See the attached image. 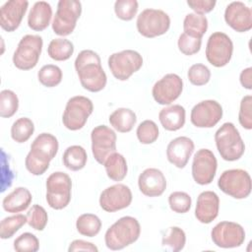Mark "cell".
Masks as SVG:
<instances>
[{
    "mask_svg": "<svg viewBox=\"0 0 252 252\" xmlns=\"http://www.w3.org/2000/svg\"><path fill=\"white\" fill-rule=\"evenodd\" d=\"M75 69L85 90L97 93L106 86V74L101 67V61L96 52L90 49L82 50L76 57Z\"/></svg>",
    "mask_w": 252,
    "mask_h": 252,
    "instance_id": "cell-1",
    "label": "cell"
},
{
    "mask_svg": "<svg viewBox=\"0 0 252 252\" xmlns=\"http://www.w3.org/2000/svg\"><path fill=\"white\" fill-rule=\"evenodd\" d=\"M59 144L50 133L39 134L32 143L31 151L26 157V168L32 175H41L49 167V162L55 158Z\"/></svg>",
    "mask_w": 252,
    "mask_h": 252,
    "instance_id": "cell-2",
    "label": "cell"
},
{
    "mask_svg": "<svg viewBox=\"0 0 252 252\" xmlns=\"http://www.w3.org/2000/svg\"><path fill=\"white\" fill-rule=\"evenodd\" d=\"M141 226L137 219L126 216L116 220L105 232V245L110 250L123 249L138 240Z\"/></svg>",
    "mask_w": 252,
    "mask_h": 252,
    "instance_id": "cell-3",
    "label": "cell"
},
{
    "mask_svg": "<svg viewBox=\"0 0 252 252\" xmlns=\"http://www.w3.org/2000/svg\"><path fill=\"white\" fill-rule=\"evenodd\" d=\"M215 142L219 154L226 161L239 159L245 152L244 142L238 130L231 122L223 123L217 130Z\"/></svg>",
    "mask_w": 252,
    "mask_h": 252,
    "instance_id": "cell-4",
    "label": "cell"
},
{
    "mask_svg": "<svg viewBox=\"0 0 252 252\" xmlns=\"http://www.w3.org/2000/svg\"><path fill=\"white\" fill-rule=\"evenodd\" d=\"M72 180L62 171L51 173L46 179V202L54 210L66 208L71 201Z\"/></svg>",
    "mask_w": 252,
    "mask_h": 252,
    "instance_id": "cell-5",
    "label": "cell"
},
{
    "mask_svg": "<svg viewBox=\"0 0 252 252\" xmlns=\"http://www.w3.org/2000/svg\"><path fill=\"white\" fill-rule=\"evenodd\" d=\"M42 37L36 34H27L19 41L13 55V63L20 70L34 68L39 60L42 50Z\"/></svg>",
    "mask_w": 252,
    "mask_h": 252,
    "instance_id": "cell-6",
    "label": "cell"
},
{
    "mask_svg": "<svg viewBox=\"0 0 252 252\" xmlns=\"http://www.w3.org/2000/svg\"><path fill=\"white\" fill-rule=\"evenodd\" d=\"M218 186L223 193L234 199H245L251 193V177L244 169H227L220 174Z\"/></svg>",
    "mask_w": 252,
    "mask_h": 252,
    "instance_id": "cell-7",
    "label": "cell"
},
{
    "mask_svg": "<svg viewBox=\"0 0 252 252\" xmlns=\"http://www.w3.org/2000/svg\"><path fill=\"white\" fill-rule=\"evenodd\" d=\"M82 13V4L77 0H60L52 21L54 33L60 36L71 34Z\"/></svg>",
    "mask_w": 252,
    "mask_h": 252,
    "instance_id": "cell-8",
    "label": "cell"
},
{
    "mask_svg": "<svg viewBox=\"0 0 252 252\" xmlns=\"http://www.w3.org/2000/svg\"><path fill=\"white\" fill-rule=\"evenodd\" d=\"M93 110L94 104L89 97L83 95L73 96L66 103L62 116L63 125L71 131L80 130L87 123Z\"/></svg>",
    "mask_w": 252,
    "mask_h": 252,
    "instance_id": "cell-9",
    "label": "cell"
},
{
    "mask_svg": "<svg viewBox=\"0 0 252 252\" xmlns=\"http://www.w3.org/2000/svg\"><path fill=\"white\" fill-rule=\"evenodd\" d=\"M136 26L140 34L148 38H153L162 35L168 31L170 18L162 10L149 8L140 13Z\"/></svg>",
    "mask_w": 252,
    "mask_h": 252,
    "instance_id": "cell-10",
    "label": "cell"
},
{
    "mask_svg": "<svg viewBox=\"0 0 252 252\" xmlns=\"http://www.w3.org/2000/svg\"><path fill=\"white\" fill-rule=\"evenodd\" d=\"M108 67L115 79L119 81L128 80L143 66L142 55L132 49L112 53L108 57Z\"/></svg>",
    "mask_w": 252,
    "mask_h": 252,
    "instance_id": "cell-11",
    "label": "cell"
},
{
    "mask_svg": "<svg viewBox=\"0 0 252 252\" xmlns=\"http://www.w3.org/2000/svg\"><path fill=\"white\" fill-rule=\"evenodd\" d=\"M233 43L230 37L221 32L212 33L206 46V58L215 67H223L231 59Z\"/></svg>",
    "mask_w": 252,
    "mask_h": 252,
    "instance_id": "cell-12",
    "label": "cell"
},
{
    "mask_svg": "<svg viewBox=\"0 0 252 252\" xmlns=\"http://www.w3.org/2000/svg\"><path fill=\"white\" fill-rule=\"evenodd\" d=\"M116 134L106 125H98L92 130V153L94 159L103 164L108 156L116 151Z\"/></svg>",
    "mask_w": 252,
    "mask_h": 252,
    "instance_id": "cell-13",
    "label": "cell"
},
{
    "mask_svg": "<svg viewBox=\"0 0 252 252\" xmlns=\"http://www.w3.org/2000/svg\"><path fill=\"white\" fill-rule=\"evenodd\" d=\"M213 242L220 248H235L243 244L245 240L244 228L234 221H220L212 231Z\"/></svg>",
    "mask_w": 252,
    "mask_h": 252,
    "instance_id": "cell-14",
    "label": "cell"
},
{
    "mask_svg": "<svg viewBox=\"0 0 252 252\" xmlns=\"http://www.w3.org/2000/svg\"><path fill=\"white\" fill-rule=\"evenodd\" d=\"M218 161L214 153L209 149H200L194 155L192 162V176L200 185L210 184L217 172Z\"/></svg>",
    "mask_w": 252,
    "mask_h": 252,
    "instance_id": "cell-15",
    "label": "cell"
},
{
    "mask_svg": "<svg viewBox=\"0 0 252 252\" xmlns=\"http://www.w3.org/2000/svg\"><path fill=\"white\" fill-rule=\"evenodd\" d=\"M222 117L221 105L214 99L202 100L191 110V123L198 128H212Z\"/></svg>",
    "mask_w": 252,
    "mask_h": 252,
    "instance_id": "cell-16",
    "label": "cell"
},
{
    "mask_svg": "<svg viewBox=\"0 0 252 252\" xmlns=\"http://www.w3.org/2000/svg\"><path fill=\"white\" fill-rule=\"evenodd\" d=\"M182 90V79L176 74L169 73L156 82L152 90V94L158 104L165 105L176 100L181 94Z\"/></svg>",
    "mask_w": 252,
    "mask_h": 252,
    "instance_id": "cell-17",
    "label": "cell"
},
{
    "mask_svg": "<svg viewBox=\"0 0 252 252\" xmlns=\"http://www.w3.org/2000/svg\"><path fill=\"white\" fill-rule=\"evenodd\" d=\"M132 192L124 184L118 183L105 188L99 196V206L108 213L117 212L130 206Z\"/></svg>",
    "mask_w": 252,
    "mask_h": 252,
    "instance_id": "cell-18",
    "label": "cell"
},
{
    "mask_svg": "<svg viewBox=\"0 0 252 252\" xmlns=\"http://www.w3.org/2000/svg\"><path fill=\"white\" fill-rule=\"evenodd\" d=\"M224 21L231 29L238 32H248L252 29L251 9L243 2H231L225 8Z\"/></svg>",
    "mask_w": 252,
    "mask_h": 252,
    "instance_id": "cell-19",
    "label": "cell"
},
{
    "mask_svg": "<svg viewBox=\"0 0 252 252\" xmlns=\"http://www.w3.org/2000/svg\"><path fill=\"white\" fill-rule=\"evenodd\" d=\"M29 2L26 0H11L6 2L0 9V26L1 28L8 32L16 31L27 10Z\"/></svg>",
    "mask_w": 252,
    "mask_h": 252,
    "instance_id": "cell-20",
    "label": "cell"
},
{
    "mask_svg": "<svg viewBox=\"0 0 252 252\" xmlns=\"http://www.w3.org/2000/svg\"><path fill=\"white\" fill-rule=\"evenodd\" d=\"M194 142L192 139L181 136L169 142L166 148V158L170 163L178 168H183L194 152Z\"/></svg>",
    "mask_w": 252,
    "mask_h": 252,
    "instance_id": "cell-21",
    "label": "cell"
},
{
    "mask_svg": "<svg viewBox=\"0 0 252 252\" xmlns=\"http://www.w3.org/2000/svg\"><path fill=\"white\" fill-rule=\"evenodd\" d=\"M140 191L148 197H158L166 189V179L158 168L145 169L138 178Z\"/></svg>",
    "mask_w": 252,
    "mask_h": 252,
    "instance_id": "cell-22",
    "label": "cell"
},
{
    "mask_svg": "<svg viewBox=\"0 0 252 252\" xmlns=\"http://www.w3.org/2000/svg\"><path fill=\"white\" fill-rule=\"evenodd\" d=\"M220 198L214 191H204L197 198L195 217L202 223L212 222L219 215Z\"/></svg>",
    "mask_w": 252,
    "mask_h": 252,
    "instance_id": "cell-23",
    "label": "cell"
},
{
    "mask_svg": "<svg viewBox=\"0 0 252 252\" xmlns=\"http://www.w3.org/2000/svg\"><path fill=\"white\" fill-rule=\"evenodd\" d=\"M52 8L45 1H38L32 7L28 16V26L35 32L45 30L51 21Z\"/></svg>",
    "mask_w": 252,
    "mask_h": 252,
    "instance_id": "cell-24",
    "label": "cell"
},
{
    "mask_svg": "<svg viewBox=\"0 0 252 252\" xmlns=\"http://www.w3.org/2000/svg\"><path fill=\"white\" fill-rule=\"evenodd\" d=\"M32 200V193L25 187H17L2 201L3 209L8 213H20L29 208Z\"/></svg>",
    "mask_w": 252,
    "mask_h": 252,
    "instance_id": "cell-25",
    "label": "cell"
},
{
    "mask_svg": "<svg viewBox=\"0 0 252 252\" xmlns=\"http://www.w3.org/2000/svg\"><path fill=\"white\" fill-rule=\"evenodd\" d=\"M158 119L165 130L177 131L185 124V108L180 104L164 107L159 111Z\"/></svg>",
    "mask_w": 252,
    "mask_h": 252,
    "instance_id": "cell-26",
    "label": "cell"
},
{
    "mask_svg": "<svg viewBox=\"0 0 252 252\" xmlns=\"http://www.w3.org/2000/svg\"><path fill=\"white\" fill-rule=\"evenodd\" d=\"M110 125L120 133L130 132L137 122V116L135 112L126 107H120L114 110L109 115Z\"/></svg>",
    "mask_w": 252,
    "mask_h": 252,
    "instance_id": "cell-27",
    "label": "cell"
},
{
    "mask_svg": "<svg viewBox=\"0 0 252 252\" xmlns=\"http://www.w3.org/2000/svg\"><path fill=\"white\" fill-rule=\"evenodd\" d=\"M103 165L108 178L113 181H121L127 175V161L121 154L116 152L111 154L107 157Z\"/></svg>",
    "mask_w": 252,
    "mask_h": 252,
    "instance_id": "cell-28",
    "label": "cell"
},
{
    "mask_svg": "<svg viewBox=\"0 0 252 252\" xmlns=\"http://www.w3.org/2000/svg\"><path fill=\"white\" fill-rule=\"evenodd\" d=\"M63 164L72 171H78L85 167L88 156L86 150L79 145L68 147L63 154Z\"/></svg>",
    "mask_w": 252,
    "mask_h": 252,
    "instance_id": "cell-29",
    "label": "cell"
},
{
    "mask_svg": "<svg viewBox=\"0 0 252 252\" xmlns=\"http://www.w3.org/2000/svg\"><path fill=\"white\" fill-rule=\"evenodd\" d=\"M183 30L188 35L202 38L208 30V20L204 15L189 13L184 18Z\"/></svg>",
    "mask_w": 252,
    "mask_h": 252,
    "instance_id": "cell-30",
    "label": "cell"
},
{
    "mask_svg": "<svg viewBox=\"0 0 252 252\" xmlns=\"http://www.w3.org/2000/svg\"><path fill=\"white\" fill-rule=\"evenodd\" d=\"M74 52L73 43L66 38H54L47 47L49 57L55 61L68 60Z\"/></svg>",
    "mask_w": 252,
    "mask_h": 252,
    "instance_id": "cell-31",
    "label": "cell"
},
{
    "mask_svg": "<svg viewBox=\"0 0 252 252\" xmlns=\"http://www.w3.org/2000/svg\"><path fill=\"white\" fill-rule=\"evenodd\" d=\"M78 232L84 236L94 237L101 228V220L94 214H83L76 220Z\"/></svg>",
    "mask_w": 252,
    "mask_h": 252,
    "instance_id": "cell-32",
    "label": "cell"
},
{
    "mask_svg": "<svg viewBox=\"0 0 252 252\" xmlns=\"http://www.w3.org/2000/svg\"><path fill=\"white\" fill-rule=\"evenodd\" d=\"M185 232L182 228L178 226H171L167 228L161 239L162 247H165L173 252L182 250L185 246Z\"/></svg>",
    "mask_w": 252,
    "mask_h": 252,
    "instance_id": "cell-33",
    "label": "cell"
},
{
    "mask_svg": "<svg viewBox=\"0 0 252 252\" xmlns=\"http://www.w3.org/2000/svg\"><path fill=\"white\" fill-rule=\"evenodd\" d=\"M34 132L33 122L28 117L17 119L11 127V137L17 143L27 142Z\"/></svg>",
    "mask_w": 252,
    "mask_h": 252,
    "instance_id": "cell-34",
    "label": "cell"
},
{
    "mask_svg": "<svg viewBox=\"0 0 252 252\" xmlns=\"http://www.w3.org/2000/svg\"><path fill=\"white\" fill-rule=\"evenodd\" d=\"M62 70L53 64H47L40 68L37 73L39 83L46 88H53L59 85L62 81Z\"/></svg>",
    "mask_w": 252,
    "mask_h": 252,
    "instance_id": "cell-35",
    "label": "cell"
},
{
    "mask_svg": "<svg viewBox=\"0 0 252 252\" xmlns=\"http://www.w3.org/2000/svg\"><path fill=\"white\" fill-rule=\"evenodd\" d=\"M26 222H28L27 216L22 214L3 219L0 223V237L2 239L11 238Z\"/></svg>",
    "mask_w": 252,
    "mask_h": 252,
    "instance_id": "cell-36",
    "label": "cell"
},
{
    "mask_svg": "<svg viewBox=\"0 0 252 252\" xmlns=\"http://www.w3.org/2000/svg\"><path fill=\"white\" fill-rule=\"evenodd\" d=\"M19 108V98L11 90H3L0 93V116L12 117Z\"/></svg>",
    "mask_w": 252,
    "mask_h": 252,
    "instance_id": "cell-37",
    "label": "cell"
},
{
    "mask_svg": "<svg viewBox=\"0 0 252 252\" xmlns=\"http://www.w3.org/2000/svg\"><path fill=\"white\" fill-rule=\"evenodd\" d=\"M136 134L140 143L145 145L153 144L158 138V128L153 120H145L137 127Z\"/></svg>",
    "mask_w": 252,
    "mask_h": 252,
    "instance_id": "cell-38",
    "label": "cell"
},
{
    "mask_svg": "<svg viewBox=\"0 0 252 252\" xmlns=\"http://www.w3.org/2000/svg\"><path fill=\"white\" fill-rule=\"evenodd\" d=\"M28 223L35 230H43L48 221V216L45 209L39 205H33L27 214Z\"/></svg>",
    "mask_w": 252,
    "mask_h": 252,
    "instance_id": "cell-39",
    "label": "cell"
},
{
    "mask_svg": "<svg viewBox=\"0 0 252 252\" xmlns=\"http://www.w3.org/2000/svg\"><path fill=\"white\" fill-rule=\"evenodd\" d=\"M168 204L174 213L185 214L187 213L192 204V200L189 194L182 191L172 192L168 197Z\"/></svg>",
    "mask_w": 252,
    "mask_h": 252,
    "instance_id": "cell-40",
    "label": "cell"
},
{
    "mask_svg": "<svg viewBox=\"0 0 252 252\" xmlns=\"http://www.w3.org/2000/svg\"><path fill=\"white\" fill-rule=\"evenodd\" d=\"M189 82L194 86H204L209 83L211 79V71L204 64L192 65L187 73Z\"/></svg>",
    "mask_w": 252,
    "mask_h": 252,
    "instance_id": "cell-41",
    "label": "cell"
},
{
    "mask_svg": "<svg viewBox=\"0 0 252 252\" xmlns=\"http://www.w3.org/2000/svg\"><path fill=\"white\" fill-rule=\"evenodd\" d=\"M138 2L136 0H117L114 3V12L122 21H131L137 14Z\"/></svg>",
    "mask_w": 252,
    "mask_h": 252,
    "instance_id": "cell-42",
    "label": "cell"
},
{
    "mask_svg": "<svg viewBox=\"0 0 252 252\" xmlns=\"http://www.w3.org/2000/svg\"><path fill=\"white\" fill-rule=\"evenodd\" d=\"M14 249L18 252H36L39 249V241L34 234L24 232L14 240Z\"/></svg>",
    "mask_w": 252,
    "mask_h": 252,
    "instance_id": "cell-43",
    "label": "cell"
},
{
    "mask_svg": "<svg viewBox=\"0 0 252 252\" xmlns=\"http://www.w3.org/2000/svg\"><path fill=\"white\" fill-rule=\"evenodd\" d=\"M201 44H202V38L193 37L191 35H188L185 32H182L179 35V38L177 41L178 49L180 50V52L188 56L199 52V50L201 49Z\"/></svg>",
    "mask_w": 252,
    "mask_h": 252,
    "instance_id": "cell-44",
    "label": "cell"
},
{
    "mask_svg": "<svg viewBox=\"0 0 252 252\" xmlns=\"http://www.w3.org/2000/svg\"><path fill=\"white\" fill-rule=\"evenodd\" d=\"M238 121L243 128L252 129V96L250 94L243 96L240 101Z\"/></svg>",
    "mask_w": 252,
    "mask_h": 252,
    "instance_id": "cell-45",
    "label": "cell"
},
{
    "mask_svg": "<svg viewBox=\"0 0 252 252\" xmlns=\"http://www.w3.org/2000/svg\"><path fill=\"white\" fill-rule=\"evenodd\" d=\"M187 5L198 15H204L211 12L216 5L215 0H188Z\"/></svg>",
    "mask_w": 252,
    "mask_h": 252,
    "instance_id": "cell-46",
    "label": "cell"
},
{
    "mask_svg": "<svg viewBox=\"0 0 252 252\" xmlns=\"http://www.w3.org/2000/svg\"><path fill=\"white\" fill-rule=\"evenodd\" d=\"M97 247L93 244L92 242H88L82 239H76L72 241L69 245L68 251L74 252V251H91V252H97Z\"/></svg>",
    "mask_w": 252,
    "mask_h": 252,
    "instance_id": "cell-47",
    "label": "cell"
},
{
    "mask_svg": "<svg viewBox=\"0 0 252 252\" xmlns=\"http://www.w3.org/2000/svg\"><path fill=\"white\" fill-rule=\"evenodd\" d=\"M239 80L243 88L247 90H251L252 89V68L248 67L242 70L239 76Z\"/></svg>",
    "mask_w": 252,
    "mask_h": 252,
    "instance_id": "cell-48",
    "label": "cell"
}]
</instances>
